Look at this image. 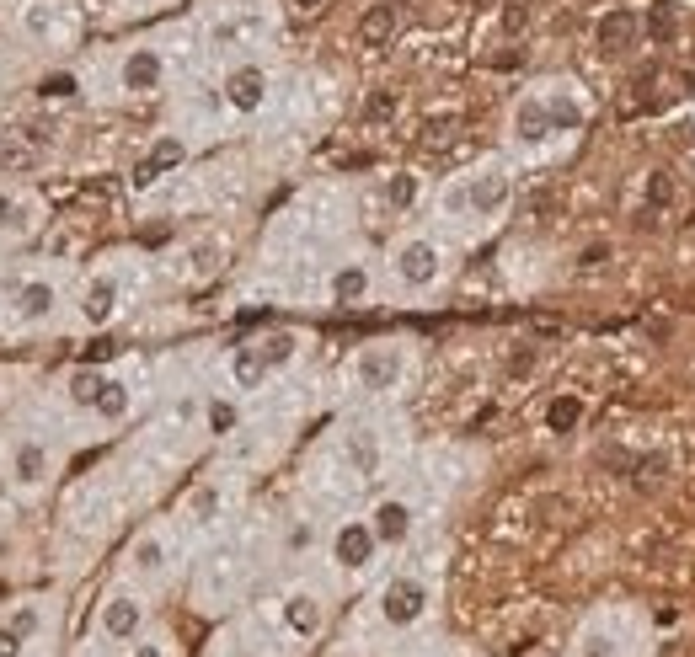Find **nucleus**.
Returning <instances> with one entry per match:
<instances>
[{"label": "nucleus", "mask_w": 695, "mask_h": 657, "mask_svg": "<svg viewBox=\"0 0 695 657\" xmlns=\"http://www.w3.org/2000/svg\"><path fill=\"white\" fill-rule=\"evenodd\" d=\"M423 609H428V583H423V577H391V583H385V593H380L385 625L407 631V625L423 620Z\"/></svg>", "instance_id": "1"}, {"label": "nucleus", "mask_w": 695, "mask_h": 657, "mask_svg": "<svg viewBox=\"0 0 695 657\" xmlns=\"http://www.w3.org/2000/svg\"><path fill=\"white\" fill-rule=\"evenodd\" d=\"M375 551H380V540H375V524H369V519H348L332 535V561L343 572H364L369 561H375Z\"/></svg>", "instance_id": "2"}, {"label": "nucleus", "mask_w": 695, "mask_h": 657, "mask_svg": "<svg viewBox=\"0 0 695 657\" xmlns=\"http://www.w3.org/2000/svg\"><path fill=\"white\" fill-rule=\"evenodd\" d=\"M391 268H396L401 284L428 289V284L439 278V246H434V241H401L396 257H391Z\"/></svg>", "instance_id": "3"}, {"label": "nucleus", "mask_w": 695, "mask_h": 657, "mask_svg": "<svg viewBox=\"0 0 695 657\" xmlns=\"http://www.w3.org/2000/svg\"><path fill=\"white\" fill-rule=\"evenodd\" d=\"M637 38H642V17H637L631 6L605 11V17H599V27H594V43H599V54H605V59H621Z\"/></svg>", "instance_id": "4"}, {"label": "nucleus", "mask_w": 695, "mask_h": 657, "mask_svg": "<svg viewBox=\"0 0 695 657\" xmlns=\"http://www.w3.org/2000/svg\"><path fill=\"white\" fill-rule=\"evenodd\" d=\"M508 193H514V182H508V171L503 166H487V171H476V177L466 182V209L471 214H482L492 219L508 203Z\"/></svg>", "instance_id": "5"}, {"label": "nucleus", "mask_w": 695, "mask_h": 657, "mask_svg": "<svg viewBox=\"0 0 695 657\" xmlns=\"http://www.w3.org/2000/svg\"><path fill=\"white\" fill-rule=\"evenodd\" d=\"M353 374H359L364 390H391V385L401 380V348H391V342H375V348L359 353Z\"/></svg>", "instance_id": "6"}, {"label": "nucleus", "mask_w": 695, "mask_h": 657, "mask_svg": "<svg viewBox=\"0 0 695 657\" xmlns=\"http://www.w3.org/2000/svg\"><path fill=\"white\" fill-rule=\"evenodd\" d=\"M97 625H102V636H107V641H134V636H139V625H145V604H139L134 593H113V599L102 604Z\"/></svg>", "instance_id": "7"}, {"label": "nucleus", "mask_w": 695, "mask_h": 657, "mask_svg": "<svg viewBox=\"0 0 695 657\" xmlns=\"http://www.w3.org/2000/svg\"><path fill=\"white\" fill-rule=\"evenodd\" d=\"M225 102L236 107V113H257L262 102H268V75H262L257 65H241L225 75Z\"/></svg>", "instance_id": "8"}, {"label": "nucleus", "mask_w": 695, "mask_h": 657, "mask_svg": "<svg viewBox=\"0 0 695 657\" xmlns=\"http://www.w3.org/2000/svg\"><path fill=\"white\" fill-rule=\"evenodd\" d=\"M43 166V139L33 134H0V177H27Z\"/></svg>", "instance_id": "9"}, {"label": "nucleus", "mask_w": 695, "mask_h": 657, "mask_svg": "<svg viewBox=\"0 0 695 657\" xmlns=\"http://www.w3.org/2000/svg\"><path fill=\"white\" fill-rule=\"evenodd\" d=\"M11 481L17 487H43L49 481V449L38 438H17L11 444Z\"/></svg>", "instance_id": "10"}, {"label": "nucleus", "mask_w": 695, "mask_h": 657, "mask_svg": "<svg viewBox=\"0 0 695 657\" xmlns=\"http://www.w3.org/2000/svg\"><path fill=\"white\" fill-rule=\"evenodd\" d=\"M123 91H134V97H145V91H156L161 86V75H166V59L161 49H134L129 59H123Z\"/></svg>", "instance_id": "11"}, {"label": "nucleus", "mask_w": 695, "mask_h": 657, "mask_svg": "<svg viewBox=\"0 0 695 657\" xmlns=\"http://www.w3.org/2000/svg\"><path fill=\"white\" fill-rule=\"evenodd\" d=\"M369 524H375V540H380V545H407V540H412V503H401V497H385V503L369 513Z\"/></svg>", "instance_id": "12"}, {"label": "nucleus", "mask_w": 695, "mask_h": 657, "mask_svg": "<svg viewBox=\"0 0 695 657\" xmlns=\"http://www.w3.org/2000/svg\"><path fill=\"white\" fill-rule=\"evenodd\" d=\"M54 305H59V294H54L49 278H27V284H17V294H11V310H17V321H22V326L43 321Z\"/></svg>", "instance_id": "13"}, {"label": "nucleus", "mask_w": 695, "mask_h": 657, "mask_svg": "<svg viewBox=\"0 0 695 657\" xmlns=\"http://www.w3.org/2000/svg\"><path fill=\"white\" fill-rule=\"evenodd\" d=\"M188 161V145H182V139H156V150L145 155V161H139V171H134V187H150V182H161V171H172V166H182Z\"/></svg>", "instance_id": "14"}, {"label": "nucleus", "mask_w": 695, "mask_h": 657, "mask_svg": "<svg viewBox=\"0 0 695 657\" xmlns=\"http://www.w3.org/2000/svg\"><path fill=\"white\" fill-rule=\"evenodd\" d=\"M81 316L91 326H107L118 316V278H91L86 294H81Z\"/></svg>", "instance_id": "15"}, {"label": "nucleus", "mask_w": 695, "mask_h": 657, "mask_svg": "<svg viewBox=\"0 0 695 657\" xmlns=\"http://www.w3.org/2000/svg\"><path fill=\"white\" fill-rule=\"evenodd\" d=\"M514 139H519V145H540V139H551L546 97H524V102L514 107Z\"/></svg>", "instance_id": "16"}, {"label": "nucleus", "mask_w": 695, "mask_h": 657, "mask_svg": "<svg viewBox=\"0 0 695 657\" xmlns=\"http://www.w3.org/2000/svg\"><path fill=\"white\" fill-rule=\"evenodd\" d=\"M284 625H289L295 636H316V631H321V599H316V593H289Z\"/></svg>", "instance_id": "17"}, {"label": "nucleus", "mask_w": 695, "mask_h": 657, "mask_svg": "<svg viewBox=\"0 0 695 657\" xmlns=\"http://www.w3.org/2000/svg\"><path fill=\"white\" fill-rule=\"evenodd\" d=\"M391 33H396V6H369L359 17V43L364 49H385Z\"/></svg>", "instance_id": "18"}, {"label": "nucleus", "mask_w": 695, "mask_h": 657, "mask_svg": "<svg viewBox=\"0 0 695 657\" xmlns=\"http://www.w3.org/2000/svg\"><path fill=\"white\" fill-rule=\"evenodd\" d=\"M369 294V273H364V262H343V268L332 273V300L337 305H359Z\"/></svg>", "instance_id": "19"}, {"label": "nucleus", "mask_w": 695, "mask_h": 657, "mask_svg": "<svg viewBox=\"0 0 695 657\" xmlns=\"http://www.w3.org/2000/svg\"><path fill=\"white\" fill-rule=\"evenodd\" d=\"M546 118H551V134H573L583 123V107L573 91H546Z\"/></svg>", "instance_id": "20"}, {"label": "nucleus", "mask_w": 695, "mask_h": 657, "mask_svg": "<svg viewBox=\"0 0 695 657\" xmlns=\"http://www.w3.org/2000/svg\"><path fill=\"white\" fill-rule=\"evenodd\" d=\"M230 374H236L241 390H257L262 380H268V364H262L257 342H246V348H236V358H230Z\"/></svg>", "instance_id": "21"}, {"label": "nucleus", "mask_w": 695, "mask_h": 657, "mask_svg": "<svg viewBox=\"0 0 695 657\" xmlns=\"http://www.w3.org/2000/svg\"><path fill=\"white\" fill-rule=\"evenodd\" d=\"M91 412H97L102 422H123V417H129V385H123V380H107Z\"/></svg>", "instance_id": "22"}, {"label": "nucleus", "mask_w": 695, "mask_h": 657, "mask_svg": "<svg viewBox=\"0 0 695 657\" xmlns=\"http://www.w3.org/2000/svg\"><path fill=\"white\" fill-rule=\"evenodd\" d=\"M578 422H583V401L578 396H556L546 406V433H573Z\"/></svg>", "instance_id": "23"}, {"label": "nucleus", "mask_w": 695, "mask_h": 657, "mask_svg": "<svg viewBox=\"0 0 695 657\" xmlns=\"http://www.w3.org/2000/svg\"><path fill=\"white\" fill-rule=\"evenodd\" d=\"M134 567L145 572V577H161V572H166V540H161V535L134 540Z\"/></svg>", "instance_id": "24"}, {"label": "nucleus", "mask_w": 695, "mask_h": 657, "mask_svg": "<svg viewBox=\"0 0 695 657\" xmlns=\"http://www.w3.org/2000/svg\"><path fill=\"white\" fill-rule=\"evenodd\" d=\"M348 460L359 465V476H375V465H380V444H375V433H348Z\"/></svg>", "instance_id": "25"}, {"label": "nucleus", "mask_w": 695, "mask_h": 657, "mask_svg": "<svg viewBox=\"0 0 695 657\" xmlns=\"http://www.w3.org/2000/svg\"><path fill=\"white\" fill-rule=\"evenodd\" d=\"M102 369H75L70 374V401L75 406H97V396H102Z\"/></svg>", "instance_id": "26"}, {"label": "nucleus", "mask_w": 695, "mask_h": 657, "mask_svg": "<svg viewBox=\"0 0 695 657\" xmlns=\"http://www.w3.org/2000/svg\"><path fill=\"white\" fill-rule=\"evenodd\" d=\"M674 198H679L674 171H647V203H653V209H674Z\"/></svg>", "instance_id": "27"}, {"label": "nucleus", "mask_w": 695, "mask_h": 657, "mask_svg": "<svg viewBox=\"0 0 695 657\" xmlns=\"http://www.w3.org/2000/svg\"><path fill=\"white\" fill-rule=\"evenodd\" d=\"M674 6H669V0H658V6L653 11H647V38H653L658 43V49H663V43H674Z\"/></svg>", "instance_id": "28"}, {"label": "nucleus", "mask_w": 695, "mask_h": 657, "mask_svg": "<svg viewBox=\"0 0 695 657\" xmlns=\"http://www.w3.org/2000/svg\"><path fill=\"white\" fill-rule=\"evenodd\" d=\"M257 353H262V364H268V369H278V364H289V358H295V337H289V332H273V337L257 342Z\"/></svg>", "instance_id": "29"}, {"label": "nucleus", "mask_w": 695, "mask_h": 657, "mask_svg": "<svg viewBox=\"0 0 695 657\" xmlns=\"http://www.w3.org/2000/svg\"><path fill=\"white\" fill-rule=\"evenodd\" d=\"M385 203H391V209H412L417 203V177L412 171H396V177L385 182Z\"/></svg>", "instance_id": "30"}, {"label": "nucleus", "mask_w": 695, "mask_h": 657, "mask_svg": "<svg viewBox=\"0 0 695 657\" xmlns=\"http://www.w3.org/2000/svg\"><path fill=\"white\" fill-rule=\"evenodd\" d=\"M578 657H626V647L610 631H589V636L578 641Z\"/></svg>", "instance_id": "31"}, {"label": "nucleus", "mask_w": 695, "mask_h": 657, "mask_svg": "<svg viewBox=\"0 0 695 657\" xmlns=\"http://www.w3.org/2000/svg\"><path fill=\"white\" fill-rule=\"evenodd\" d=\"M6 625H11V631H17L22 641H33V636L43 631V609H38V604H17V609H11V620H6Z\"/></svg>", "instance_id": "32"}, {"label": "nucleus", "mask_w": 695, "mask_h": 657, "mask_svg": "<svg viewBox=\"0 0 695 657\" xmlns=\"http://www.w3.org/2000/svg\"><path fill=\"white\" fill-rule=\"evenodd\" d=\"M43 97H49V102H75V97H81V81H75L70 70H59V75L43 81Z\"/></svg>", "instance_id": "33"}, {"label": "nucleus", "mask_w": 695, "mask_h": 657, "mask_svg": "<svg viewBox=\"0 0 695 657\" xmlns=\"http://www.w3.org/2000/svg\"><path fill=\"white\" fill-rule=\"evenodd\" d=\"M209 428H214V433H230V428H236V406H230V401H214V406H209Z\"/></svg>", "instance_id": "34"}, {"label": "nucleus", "mask_w": 695, "mask_h": 657, "mask_svg": "<svg viewBox=\"0 0 695 657\" xmlns=\"http://www.w3.org/2000/svg\"><path fill=\"white\" fill-rule=\"evenodd\" d=\"M0 230H22V203L11 193H0Z\"/></svg>", "instance_id": "35"}, {"label": "nucleus", "mask_w": 695, "mask_h": 657, "mask_svg": "<svg viewBox=\"0 0 695 657\" xmlns=\"http://www.w3.org/2000/svg\"><path fill=\"white\" fill-rule=\"evenodd\" d=\"M22 647H27V641L11 631V625H0V657H22Z\"/></svg>", "instance_id": "36"}, {"label": "nucleus", "mask_w": 695, "mask_h": 657, "mask_svg": "<svg viewBox=\"0 0 695 657\" xmlns=\"http://www.w3.org/2000/svg\"><path fill=\"white\" fill-rule=\"evenodd\" d=\"M578 262H583V268H599V262H610V246H605V241L583 246V257H578Z\"/></svg>", "instance_id": "37"}, {"label": "nucleus", "mask_w": 695, "mask_h": 657, "mask_svg": "<svg viewBox=\"0 0 695 657\" xmlns=\"http://www.w3.org/2000/svg\"><path fill=\"white\" fill-rule=\"evenodd\" d=\"M214 508H220V497H214L209 487H204V492H193V513H198V519H209Z\"/></svg>", "instance_id": "38"}, {"label": "nucleus", "mask_w": 695, "mask_h": 657, "mask_svg": "<svg viewBox=\"0 0 695 657\" xmlns=\"http://www.w3.org/2000/svg\"><path fill=\"white\" fill-rule=\"evenodd\" d=\"M524 22H530V11H524V6H508V11H503V27H508V33H524Z\"/></svg>", "instance_id": "39"}, {"label": "nucleus", "mask_w": 695, "mask_h": 657, "mask_svg": "<svg viewBox=\"0 0 695 657\" xmlns=\"http://www.w3.org/2000/svg\"><path fill=\"white\" fill-rule=\"evenodd\" d=\"M129 657H172V652H166V641H139Z\"/></svg>", "instance_id": "40"}, {"label": "nucleus", "mask_w": 695, "mask_h": 657, "mask_svg": "<svg viewBox=\"0 0 695 657\" xmlns=\"http://www.w3.org/2000/svg\"><path fill=\"white\" fill-rule=\"evenodd\" d=\"M289 6H300V11H316V6H321V0H289Z\"/></svg>", "instance_id": "41"}]
</instances>
